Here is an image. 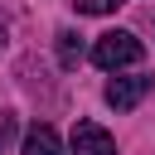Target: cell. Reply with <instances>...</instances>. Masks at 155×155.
<instances>
[{"instance_id": "1", "label": "cell", "mask_w": 155, "mask_h": 155, "mask_svg": "<svg viewBox=\"0 0 155 155\" xmlns=\"http://www.w3.org/2000/svg\"><path fill=\"white\" fill-rule=\"evenodd\" d=\"M140 58H145V44H140L136 34H126V29H111V34H102V39L92 44V63L107 68V73L131 68V63H140Z\"/></svg>"}, {"instance_id": "2", "label": "cell", "mask_w": 155, "mask_h": 155, "mask_svg": "<svg viewBox=\"0 0 155 155\" xmlns=\"http://www.w3.org/2000/svg\"><path fill=\"white\" fill-rule=\"evenodd\" d=\"M150 87H155V78H145V73H136V78H111V82H107V107L131 111V107H136Z\"/></svg>"}, {"instance_id": "3", "label": "cell", "mask_w": 155, "mask_h": 155, "mask_svg": "<svg viewBox=\"0 0 155 155\" xmlns=\"http://www.w3.org/2000/svg\"><path fill=\"white\" fill-rule=\"evenodd\" d=\"M73 155H116V140L97 121H78L73 126Z\"/></svg>"}, {"instance_id": "4", "label": "cell", "mask_w": 155, "mask_h": 155, "mask_svg": "<svg viewBox=\"0 0 155 155\" xmlns=\"http://www.w3.org/2000/svg\"><path fill=\"white\" fill-rule=\"evenodd\" d=\"M24 155H63V140H58V131L53 126H29L24 131Z\"/></svg>"}, {"instance_id": "5", "label": "cell", "mask_w": 155, "mask_h": 155, "mask_svg": "<svg viewBox=\"0 0 155 155\" xmlns=\"http://www.w3.org/2000/svg\"><path fill=\"white\" fill-rule=\"evenodd\" d=\"M58 63H63V68H78V63H82V39H78L73 29L58 34Z\"/></svg>"}, {"instance_id": "6", "label": "cell", "mask_w": 155, "mask_h": 155, "mask_svg": "<svg viewBox=\"0 0 155 155\" xmlns=\"http://www.w3.org/2000/svg\"><path fill=\"white\" fill-rule=\"evenodd\" d=\"M73 5H78L82 15H111V10L121 5V0H73Z\"/></svg>"}, {"instance_id": "7", "label": "cell", "mask_w": 155, "mask_h": 155, "mask_svg": "<svg viewBox=\"0 0 155 155\" xmlns=\"http://www.w3.org/2000/svg\"><path fill=\"white\" fill-rule=\"evenodd\" d=\"M10 136H15V116H0V150L10 145Z\"/></svg>"}]
</instances>
